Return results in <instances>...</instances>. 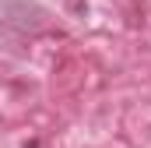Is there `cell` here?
<instances>
[{"label": "cell", "mask_w": 151, "mask_h": 148, "mask_svg": "<svg viewBox=\"0 0 151 148\" xmlns=\"http://www.w3.org/2000/svg\"><path fill=\"white\" fill-rule=\"evenodd\" d=\"M28 148H39V145H35V141H32V145H28Z\"/></svg>", "instance_id": "6da1fadb"}]
</instances>
